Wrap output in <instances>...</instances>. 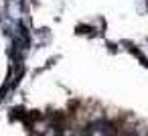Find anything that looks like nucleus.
Listing matches in <instances>:
<instances>
[{"label": "nucleus", "instance_id": "obj_1", "mask_svg": "<svg viewBox=\"0 0 148 136\" xmlns=\"http://www.w3.org/2000/svg\"><path fill=\"white\" fill-rule=\"evenodd\" d=\"M87 136H108V134H106V130H103V128L95 126V128H91V130H89V134H87Z\"/></svg>", "mask_w": 148, "mask_h": 136}]
</instances>
